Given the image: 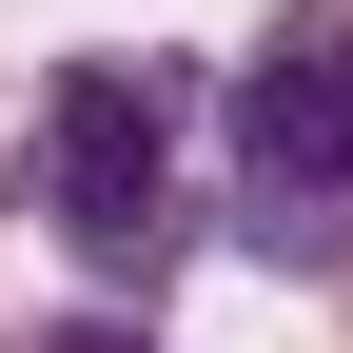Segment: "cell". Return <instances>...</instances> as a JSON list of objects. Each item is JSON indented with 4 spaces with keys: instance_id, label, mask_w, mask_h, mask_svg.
Segmentation results:
<instances>
[{
    "instance_id": "6da1fadb",
    "label": "cell",
    "mask_w": 353,
    "mask_h": 353,
    "mask_svg": "<svg viewBox=\"0 0 353 353\" xmlns=\"http://www.w3.org/2000/svg\"><path fill=\"white\" fill-rule=\"evenodd\" d=\"M0 196L79 255L99 314H157V294L196 275V236H216V79H176L157 39L39 59L20 138H0Z\"/></svg>"
},
{
    "instance_id": "7a4b0ae2",
    "label": "cell",
    "mask_w": 353,
    "mask_h": 353,
    "mask_svg": "<svg viewBox=\"0 0 353 353\" xmlns=\"http://www.w3.org/2000/svg\"><path fill=\"white\" fill-rule=\"evenodd\" d=\"M216 236L353 294V0H275L216 59Z\"/></svg>"
},
{
    "instance_id": "3957f363",
    "label": "cell",
    "mask_w": 353,
    "mask_h": 353,
    "mask_svg": "<svg viewBox=\"0 0 353 353\" xmlns=\"http://www.w3.org/2000/svg\"><path fill=\"white\" fill-rule=\"evenodd\" d=\"M0 353H157V314H39V334H0Z\"/></svg>"
}]
</instances>
